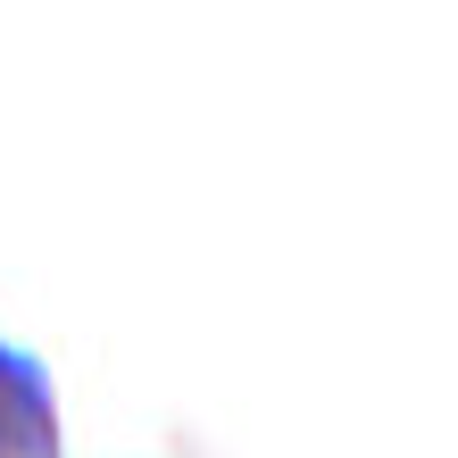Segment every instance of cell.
Instances as JSON below:
<instances>
[{"label": "cell", "instance_id": "1", "mask_svg": "<svg viewBox=\"0 0 458 458\" xmlns=\"http://www.w3.org/2000/svg\"><path fill=\"white\" fill-rule=\"evenodd\" d=\"M0 458H67L59 384L25 342H0Z\"/></svg>", "mask_w": 458, "mask_h": 458}]
</instances>
